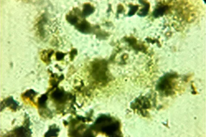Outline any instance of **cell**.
<instances>
[{"label": "cell", "mask_w": 206, "mask_h": 137, "mask_svg": "<svg viewBox=\"0 0 206 137\" xmlns=\"http://www.w3.org/2000/svg\"><path fill=\"white\" fill-rule=\"evenodd\" d=\"M173 76L172 75H167L162 78L158 85V89L160 92H164V94H171L172 91L173 86Z\"/></svg>", "instance_id": "obj_1"}, {"label": "cell", "mask_w": 206, "mask_h": 137, "mask_svg": "<svg viewBox=\"0 0 206 137\" xmlns=\"http://www.w3.org/2000/svg\"><path fill=\"white\" fill-rule=\"evenodd\" d=\"M164 7H163L159 8V9H158L157 10H156L155 12H158V13H159L158 15H160L161 14H163V12H164ZM158 13H155V15L157 14Z\"/></svg>", "instance_id": "obj_2"}]
</instances>
